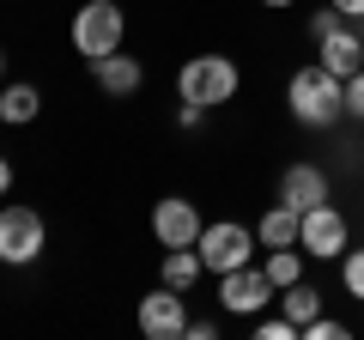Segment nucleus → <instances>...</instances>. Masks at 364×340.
I'll use <instances>...</instances> for the list:
<instances>
[{
  "label": "nucleus",
  "mask_w": 364,
  "mask_h": 340,
  "mask_svg": "<svg viewBox=\"0 0 364 340\" xmlns=\"http://www.w3.org/2000/svg\"><path fill=\"white\" fill-rule=\"evenodd\" d=\"M328 6H340L346 18H364V0H328Z\"/></svg>",
  "instance_id": "b1692460"
},
{
  "label": "nucleus",
  "mask_w": 364,
  "mask_h": 340,
  "mask_svg": "<svg viewBox=\"0 0 364 340\" xmlns=\"http://www.w3.org/2000/svg\"><path fill=\"white\" fill-rule=\"evenodd\" d=\"M255 334H261V340H298L304 328L291 322V316H261V322H255Z\"/></svg>",
  "instance_id": "6ab92c4d"
},
{
  "label": "nucleus",
  "mask_w": 364,
  "mask_h": 340,
  "mask_svg": "<svg viewBox=\"0 0 364 340\" xmlns=\"http://www.w3.org/2000/svg\"><path fill=\"white\" fill-rule=\"evenodd\" d=\"M286 104H291V116H298L304 128H334V122L346 116V79H334L322 61L298 67L291 85H286Z\"/></svg>",
  "instance_id": "f257e3e1"
},
{
  "label": "nucleus",
  "mask_w": 364,
  "mask_h": 340,
  "mask_svg": "<svg viewBox=\"0 0 364 340\" xmlns=\"http://www.w3.org/2000/svg\"><path fill=\"white\" fill-rule=\"evenodd\" d=\"M261 6H298V0H261Z\"/></svg>",
  "instance_id": "a878e982"
},
{
  "label": "nucleus",
  "mask_w": 364,
  "mask_h": 340,
  "mask_svg": "<svg viewBox=\"0 0 364 340\" xmlns=\"http://www.w3.org/2000/svg\"><path fill=\"white\" fill-rule=\"evenodd\" d=\"M237 85H243V73H237L231 55H195V61H182L176 73V97L182 104H231Z\"/></svg>",
  "instance_id": "f03ea898"
},
{
  "label": "nucleus",
  "mask_w": 364,
  "mask_h": 340,
  "mask_svg": "<svg viewBox=\"0 0 364 340\" xmlns=\"http://www.w3.org/2000/svg\"><path fill=\"white\" fill-rule=\"evenodd\" d=\"M346 328L340 322H328V316H316V322H304V340H340Z\"/></svg>",
  "instance_id": "412c9836"
},
{
  "label": "nucleus",
  "mask_w": 364,
  "mask_h": 340,
  "mask_svg": "<svg viewBox=\"0 0 364 340\" xmlns=\"http://www.w3.org/2000/svg\"><path fill=\"white\" fill-rule=\"evenodd\" d=\"M200 274H207V262H200V249H195V243H188V249H164V286L188 292Z\"/></svg>",
  "instance_id": "4468645a"
},
{
  "label": "nucleus",
  "mask_w": 364,
  "mask_h": 340,
  "mask_svg": "<svg viewBox=\"0 0 364 340\" xmlns=\"http://www.w3.org/2000/svg\"><path fill=\"white\" fill-rule=\"evenodd\" d=\"M91 79H97L109 97H134V92L146 85V67L134 61V55L116 49V55H104V61H91Z\"/></svg>",
  "instance_id": "f8f14e48"
},
{
  "label": "nucleus",
  "mask_w": 364,
  "mask_h": 340,
  "mask_svg": "<svg viewBox=\"0 0 364 340\" xmlns=\"http://www.w3.org/2000/svg\"><path fill=\"white\" fill-rule=\"evenodd\" d=\"M279 201H286V207H298V213L322 207V201H328L322 164H286V176H279Z\"/></svg>",
  "instance_id": "9b49d317"
},
{
  "label": "nucleus",
  "mask_w": 364,
  "mask_h": 340,
  "mask_svg": "<svg viewBox=\"0 0 364 340\" xmlns=\"http://www.w3.org/2000/svg\"><path fill=\"white\" fill-rule=\"evenodd\" d=\"M0 73H6V55H0Z\"/></svg>",
  "instance_id": "bb28decb"
},
{
  "label": "nucleus",
  "mask_w": 364,
  "mask_h": 340,
  "mask_svg": "<svg viewBox=\"0 0 364 340\" xmlns=\"http://www.w3.org/2000/svg\"><path fill=\"white\" fill-rule=\"evenodd\" d=\"M0 195H13V164H6V152H0Z\"/></svg>",
  "instance_id": "393cba45"
},
{
  "label": "nucleus",
  "mask_w": 364,
  "mask_h": 340,
  "mask_svg": "<svg viewBox=\"0 0 364 340\" xmlns=\"http://www.w3.org/2000/svg\"><path fill=\"white\" fill-rule=\"evenodd\" d=\"M346 116H364V67L346 79Z\"/></svg>",
  "instance_id": "4be33fe9"
},
{
  "label": "nucleus",
  "mask_w": 364,
  "mask_h": 340,
  "mask_svg": "<svg viewBox=\"0 0 364 340\" xmlns=\"http://www.w3.org/2000/svg\"><path fill=\"white\" fill-rule=\"evenodd\" d=\"M261 267H267V280H273V286H298V280H304L298 243H291V249H267V262H261Z\"/></svg>",
  "instance_id": "f3484780"
},
{
  "label": "nucleus",
  "mask_w": 364,
  "mask_h": 340,
  "mask_svg": "<svg viewBox=\"0 0 364 340\" xmlns=\"http://www.w3.org/2000/svg\"><path fill=\"white\" fill-rule=\"evenodd\" d=\"M279 310L304 328V322H316V316H322V292L304 286V280H298V286H279Z\"/></svg>",
  "instance_id": "dca6fc26"
},
{
  "label": "nucleus",
  "mask_w": 364,
  "mask_h": 340,
  "mask_svg": "<svg viewBox=\"0 0 364 340\" xmlns=\"http://www.w3.org/2000/svg\"><path fill=\"white\" fill-rule=\"evenodd\" d=\"M316 49H322L316 61H322L334 79H352V73L364 67V31H352V18H346V25H340V31H328V37L316 43Z\"/></svg>",
  "instance_id": "9d476101"
},
{
  "label": "nucleus",
  "mask_w": 364,
  "mask_h": 340,
  "mask_svg": "<svg viewBox=\"0 0 364 340\" xmlns=\"http://www.w3.org/2000/svg\"><path fill=\"white\" fill-rule=\"evenodd\" d=\"M340 25H346V13H340V6H316V13H310V37H316V43H322L328 31H340Z\"/></svg>",
  "instance_id": "aec40b11"
},
{
  "label": "nucleus",
  "mask_w": 364,
  "mask_h": 340,
  "mask_svg": "<svg viewBox=\"0 0 364 340\" xmlns=\"http://www.w3.org/2000/svg\"><path fill=\"white\" fill-rule=\"evenodd\" d=\"M200 231H207V219H200L195 201L164 195V201L152 207V237H158V249H188V243H200Z\"/></svg>",
  "instance_id": "6e6552de"
},
{
  "label": "nucleus",
  "mask_w": 364,
  "mask_h": 340,
  "mask_svg": "<svg viewBox=\"0 0 364 340\" xmlns=\"http://www.w3.org/2000/svg\"><path fill=\"white\" fill-rule=\"evenodd\" d=\"M122 37H128V18H122L116 0H85V6L73 13V49L85 55V61H104V55H116Z\"/></svg>",
  "instance_id": "7ed1b4c3"
},
{
  "label": "nucleus",
  "mask_w": 364,
  "mask_h": 340,
  "mask_svg": "<svg viewBox=\"0 0 364 340\" xmlns=\"http://www.w3.org/2000/svg\"><path fill=\"white\" fill-rule=\"evenodd\" d=\"M340 280H346V292L364 304V249H346V255H340Z\"/></svg>",
  "instance_id": "a211bd4d"
},
{
  "label": "nucleus",
  "mask_w": 364,
  "mask_h": 340,
  "mask_svg": "<svg viewBox=\"0 0 364 340\" xmlns=\"http://www.w3.org/2000/svg\"><path fill=\"white\" fill-rule=\"evenodd\" d=\"M37 110H43V92L25 85V79L0 92V122H18V128H25V122H37Z\"/></svg>",
  "instance_id": "2eb2a0df"
},
{
  "label": "nucleus",
  "mask_w": 364,
  "mask_h": 340,
  "mask_svg": "<svg viewBox=\"0 0 364 340\" xmlns=\"http://www.w3.org/2000/svg\"><path fill=\"white\" fill-rule=\"evenodd\" d=\"M298 225H304V213H298V207L273 201V207L255 219V237H261V249H291V243H298Z\"/></svg>",
  "instance_id": "ddd939ff"
},
{
  "label": "nucleus",
  "mask_w": 364,
  "mask_h": 340,
  "mask_svg": "<svg viewBox=\"0 0 364 340\" xmlns=\"http://www.w3.org/2000/svg\"><path fill=\"white\" fill-rule=\"evenodd\" d=\"M346 243H352V225H346V213H340L334 201H322V207L304 213L298 249L310 255V262H340V255H346Z\"/></svg>",
  "instance_id": "39448f33"
},
{
  "label": "nucleus",
  "mask_w": 364,
  "mask_h": 340,
  "mask_svg": "<svg viewBox=\"0 0 364 340\" xmlns=\"http://www.w3.org/2000/svg\"><path fill=\"white\" fill-rule=\"evenodd\" d=\"M43 255V213L31 207H0V262L25 267Z\"/></svg>",
  "instance_id": "0eeeda50"
},
{
  "label": "nucleus",
  "mask_w": 364,
  "mask_h": 340,
  "mask_svg": "<svg viewBox=\"0 0 364 340\" xmlns=\"http://www.w3.org/2000/svg\"><path fill=\"white\" fill-rule=\"evenodd\" d=\"M255 243L261 237L249 231V225H237V219H219V225H207L200 231V262H207V274H231V267H249L255 262Z\"/></svg>",
  "instance_id": "20e7f679"
},
{
  "label": "nucleus",
  "mask_w": 364,
  "mask_h": 340,
  "mask_svg": "<svg viewBox=\"0 0 364 340\" xmlns=\"http://www.w3.org/2000/svg\"><path fill=\"white\" fill-rule=\"evenodd\" d=\"M140 334L146 340H176V334H188V310H182V292L176 286H158V292H146L140 298Z\"/></svg>",
  "instance_id": "1a4fd4ad"
},
{
  "label": "nucleus",
  "mask_w": 364,
  "mask_h": 340,
  "mask_svg": "<svg viewBox=\"0 0 364 340\" xmlns=\"http://www.w3.org/2000/svg\"><path fill=\"white\" fill-rule=\"evenodd\" d=\"M273 292H279V286H273L267 267H255V262H249V267H231V274H219V304H225L231 316H261L267 304H279Z\"/></svg>",
  "instance_id": "423d86ee"
},
{
  "label": "nucleus",
  "mask_w": 364,
  "mask_h": 340,
  "mask_svg": "<svg viewBox=\"0 0 364 340\" xmlns=\"http://www.w3.org/2000/svg\"><path fill=\"white\" fill-rule=\"evenodd\" d=\"M176 122H182V128H200V122H207V104H182Z\"/></svg>",
  "instance_id": "5701e85b"
}]
</instances>
